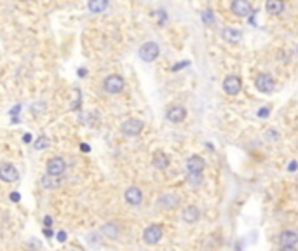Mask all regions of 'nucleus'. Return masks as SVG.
Instances as JSON below:
<instances>
[{
    "instance_id": "obj_13",
    "label": "nucleus",
    "mask_w": 298,
    "mask_h": 251,
    "mask_svg": "<svg viewBox=\"0 0 298 251\" xmlns=\"http://www.w3.org/2000/svg\"><path fill=\"white\" fill-rule=\"evenodd\" d=\"M221 37H223L225 42L228 44H239L242 40V31L237 30V28H232V26H225L221 30Z\"/></svg>"
},
{
    "instance_id": "obj_17",
    "label": "nucleus",
    "mask_w": 298,
    "mask_h": 251,
    "mask_svg": "<svg viewBox=\"0 0 298 251\" xmlns=\"http://www.w3.org/2000/svg\"><path fill=\"white\" fill-rule=\"evenodd\" d=\"M284 7H286V3H284L283 0H269V2L265 3V10L269 14H272V16H279V14H283Z\"/></svg>"
},
{
    "instance_id": "obj_11",
    "label": "nucleus",
    "mask_w": 298,
    "mask_h": 251,
    "mask_svg": "<svg viewBox=\"0 0 298 251\" xmlns=\"http://www.w3.org/2000/svg\"><path fill=\"white\" fill-rule=\"evenodd\" d=\"M166 117H168L169 122H175V124L183 122L187 117V108L182 107V105H173V107H169L168 112H166Z\"/></svg>"
},
{
    "instance_id": "obj_9",
    "label": "nucleus",
    "mask_w": 298,
    "mask_h": 251,
    "mask_svg": "<svg viewBox=\"0 0 298 251\" xmlns=\"http://www.w3.org/2000/svg\"><path fill=\"white\" fill-rule=\"evenodd\" d=\"M0 180L5 183H14L19 180V173L12 164H0Z\"/></svg>"
},
{
    "instance_id": "obj_2",
    "label": "nucleus",
    "mask_w": 298,
    "mask_h": 251,
    "mask_svg": "<svg viewBox=\"0 0 298 251\" xmlns=\"http://www.w3.org/2000/svg\"><path fill=\"white\" fill-rule=\"evenodd\" d=\"M138 54H140V58L143 59L145 63H152L159 58L161 47H159L157 42H145V44L140 47V51H138Z\"/></svg>"
},
{
    "instance_id": "obj_28",
    "label": "nucleus",
    "mask_w": 298,
    "mask_h": 251,
    "mask_svg": "<svg viewBox=\"0 0 298 251\" xmlns=\"http://www.w3.org/2000/svg\"><path fill=\"white\" fill-rule=\"evenodd\" d=\"M11 201H16V202L19 201V194H18V192H12V194H11Z\"/></svg>"
},
{
    "instance_id": "obj_22",
    "label": "nucleus",
    "mask_w": 298,
    "mask_h": 251,
    "mask_svg": "<svg viewBox=\"0 0 298 251\" xmlns=\"http://www.w3.org/2000/svg\"><path fill=\"white\" fill-rule=\"evenodd\" d=\"M200 17H202L204 23H213V19H214V16H213V12H211V10H204Z\"/></svg>"
},
{
    "instance_id": "obj_3",
    "label": "nucleus",
    "mask_w": 298,
    "mask_h": 251,
    "mask_svg": "<svg viewBox=\"0 0 298 251\" xmlns=\"http://www.w3.org/2000/svg\"><path fill=\"white\" fill-rule=\"evenodd\" d=\"M46 169H47V174H49V176L60 178L61 174L67 171V162H65L63 157H51L46 164Z\"/></svg>"
},
{
    "instance_id": "obj_14",
    "label": "nucleus",
    "mask_w": 298,
    "mask_h": 251,
    "mask_svg": "<svg viewBox=\"0 0 298 251\" xmlns=\"http://www.w3.org/2000/svg\"><path fill=\"white\" fill-rule=\"evenodd\" d=\"M124 199H126V202H129L131 206H140L141 201H143V192L138 187H129L124 192Z\"/></svg>"
},
{
    "instance_id": "obj_7",
    "label": "nucleus",
    "mask_w": 298,
    "mask_h": 251,
    "mask_svg": "<svg viewBox=\"0 0 298 251\" xmlns=\"http://www.w3.org/2000/svg\"><path fill=\"white\" fill-rule=\"evenodd\" d=\"M255 86H256V89H258L260 93H265V94L272 93V91H274L272 75H269V73H265V72L258 73V75H256V79H255Z\"/></svg>"
},
{
    "instance_id": "obj_25",
    "label": "nucleus",
    "mask_w": 298,
    "mask_h": 251,
    "mask_svg": "<svg viewBox=\"0 0 298 251\" xmlns=\"http://www.w3.org/2000/svg\"><path fill=\"white\" fill-rule=\"evenodd\" d=\"M65 239H67V234H65V232H58V241H60V243H65Z\"/></svg>"
},
{
    "instance_id": "obj_6",
    "label": "nucleus",
    "mask_w": 298,
    "mask_h": 251,
    "mask_svg": "<svg viewBox=\"0 0 298 251\" xmlns=\"http://www.w3.org/2000/svg\"><path fill=\"white\" fill-rule=\"evenodd\" d=\"M242 89V80L237 75H227L223 80V91L228 96H237Z\"/></svg>"
},
{
    "instance_id": "obj_18",
    "label": "nucleus",
    "mask_w": 298,
    "mask_h": 251,
    "mask_svg": "<svg viewBox=\"0 0 298 251\" xmlns=\"http://www.w3.org/2000/svg\"><path fill=\"white\" fill-rule=\"evenodd\" d=\"M152 164L157 169H166L169 166V157L164 152H155L154 157H152Z\"/></svg>"
},
{
    "instance_id": "obj_29",
    "label": "nucleus",
    "mask_w": 298,
    "mask_h": 251,
    "mask_svg": "<svg viewBox=\"0 0 298 251\" xmlns=\"http://www.w3.org/2000/svg\"><path fill=\"white\" fill-rule=\"evenodd\" d=\"M23 138H25V141H26V143L32 141V134H25V136H23Z\"/></svg>"
},
{
    "instance_id": "obj_5",
    "label": "nucleus",
    "mask_w": 298,
    "mask_h": 251,
    "mask_svg": "<svg viewBox=\"0 0 298 251\" xmlns=\"http://www.w3.org/2000/svg\"><path fill=\"white\" fill-rule=\"evenodd\" d=\"M204 167H206V160L200 155H192L187 159V171L190 176H200Z\"/></svg>"
},
{
    "instance_id": "obj_8",
    "label": "nucleus",
    "mask_w": 298,
    "mask_h": 251,
    "mask_svg": "<svg viewBox=\"0 0 298 251\" xmlns=\"http://www.w3.org/2000/svg\"><path fill=\"white\" fill-rule=\"evenodd\" d=\"M143 121L140 119H127V121L122 122V132L126 136H138L141 131H143Z\"/></svg>"
},
{
    "instance_id": "obj_20",
    "label": "nucleus",
    "mask_w": 298,
    "mask_h": 251,
    "mask_svg": "<svg viewBox=\"0 0 298 251\" xmlns=\"http://www.w3.org/2000/svg\"><path fill=\"white\" fill-rule=\"evenodd\" d=\"M88 7H89V10L91 12H101V10H105L106 7H108V2L106 0H91V2L88 3Z\"/></svg>"
},
{
    "instance_id": "obj_21",
    "label": "nucleus",
    "mask_w": 298,
    "mask_h": 251,
    "mask_svg": "<svg viewBox=\"0 0 298 251\" xmlns=\"http://www.w3.org/2000/svg\"><path fill=\"white\" fill-rule=\"evenodd\" d=\"M40 185H42L44 188H56V187H60L61 185V181H60V178H56V176H44L42 180H40Z\"/></svg>"
},
{
    "instance_id": "obj_15",
    "label": "nucleus",
    "mask_w": 298,
    "mask_h": 251,
    "mask_svg": "<svg viewBox=\"0 0 298 251\" xmlns=\"http://www.w3.org/2000/svg\"><path fill=\"white\" fill-rule=\"evenodd\" d=\"M182 218H183V222L185 223H197L199 222V218H200V211H199V208L197 206H187L185 209H183V213H182Z\"/></svg>"
},
{
    "instance_id": "obj_27",
    "label": "nucleus",
    "mask_w": 298,
    "mask_h": 251,
    "mask_svg": "<svg viewBox=\"0 0 298 251\" xmlns=\"http://www.w3.org/2000/svg\"><path fill=\"white\" fill-rule=\"evenodd\" d=\"M297 166H298L297 160H291V162H290V167H288V169H290V171H295V169H297Z\"/></svg>"
},
{
    "instance_id": "obj_30",
    "label": "nucleus",
    "mask_w": 298,
    "mask_h": 251,
    "mask_svg": "<svg viewBox=\"0 0 298 251\" xmlns=\"http://www.w3.org/2000/svg\"><path fill=\"white\" fill-rule=\"evenodd\" d=\"M281 251H297V248H281Z\"/></svg>"
},
{
    "instance_id": "obj_1",
    "label": "nucleus",
    "mask_w": 298,
    "mask_h": 251,
    "mask_svg": "<svg viewBox=\"0 0 298 251\" xmlns=\"http://www.w3.org/2000/svg\"><path fill=\"white\" fill-rule=\"evenodd\" d=\"M124 87H126V80H124V77L117 75V73H112V75H108L105 80H103V89L110 94L122 93Z\"/></svg>"
},
{
    "instance_id": "obj_16",
    "label": "nucleus",
    "mask_w": 298,
    "mask_h": 251,
    "mask_svg": "<svg viewBox=\"0 0 298 251\" xmlns=\"http://www.w3.org/2000/svg\"><path fill=\"white\" fill-rule=\"evenodd\" d=\"M180 204V199L175 194H164L159 199V206L164 209H175Z\"/></svg>"
},
{
    "instance_id": "obj_26",
    "label": "nucleus",
    "mask_w": 298,
    "mask_h": 251,
    "mask_svg": "<svg viewBox=\"0 0 298 251\" xmlns=\"http://www.w3.org/2000/svg\"><path fill=\"white\" fill-rule=\"evenodd\" d=\"M44 225H46V227L53 225V220H51V216H46V218H44Z\"/></svg>"
},
{
    "instance_id": "obj_23",
    "label": "nucleus",
    "mask_w": 298,
    "mask_h": 251,
    "mask_svg": "<svg viewBox=\"0 0 298 251\" xmlns=\"http://www.w3.org/2000/svg\"><path fill=\"white\" fill-rule=\"evenodd\" d=\"M46 146H47V139H46V138H42V136H40V138H39V141L35 143V148H37V150H40V148H46Z\"/></svg>"
},
{
    "instance_id": "obj_4",
    "label": "nucleus",
    "mask_w": 298,
    "mask_h": 251,
    "mask_svg": "<svg viewBox=\"0 0 298 251\" xmlns=\"http://www.w3.org/2000/svg\"><path fill=\"white\" fill-rule=\"evenodd\" d=\"M162 236H164V232H162V227L157 225V223H154V225H148L147 229L143 230V241L147 244H150V246L161 243Z\"/></svg>"
},
{
    "instance_id": "obj_19",
    "label": "nucleus",
    "mask_w": 298,
    "mask_h": 251,
    "mask_svg": "<svg viewBox=\"0 0 298 251\" xmlns=\"http://www.w3.org/2000/svg\"><path fill=\"white\" fill-rule=\"evenodd\" d=\"M101 232L105 234L106 237H110V239H117V237H119V229H117V225L113 222L105 223V225L101 227Z\"/></svg>"
},
{
    "instance_id": "obj_12",
    "label": "nucleus",
    "mask_w": 298,
    "mask_h": 251,
    "mask_svg": "<svg viewBox=\"0 0 298 251\" xmlns=\"http://www.w3.org/2000/svg\"><path fill=\"white\" fill-rule=\"evenodd\" d=\"M281 248H295L298 244V234L295 230H283L279 236Z\"/></svg>"
},
{
    "instance_id": "obj_10",
    "label": "nucleus",
    "mask_w": 298,
    "mask_h": 251,
    "mask_svg": "<svg viewBox=\"0 0 298 251\" xmlns=\"http://www.w3.org/2000/svg\"><path fill=\"white\" fill-rule=\"evenodd\" d=\"M230 9H232V12L239 17H248V16H251V12H253V5L248 2V0H235V2L230 3Z\"/></svg>"
},
{
    "instance_id": "obj_24",
    "label": "nucleus",
    "mask_w": 298,
    "mask_h": 251,
    "mask_svg": "<svg viewBox=\"0 0 298 251\" xmlns=\"http://www.w3.org/2000/svg\"><path fill=\"white\" fill-rule=\"evenodd\" d=\"M258 117H269V108H267V107L260 108V110H258Z\"/></svg>"
}]
</instances>
